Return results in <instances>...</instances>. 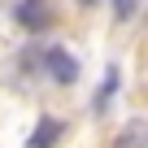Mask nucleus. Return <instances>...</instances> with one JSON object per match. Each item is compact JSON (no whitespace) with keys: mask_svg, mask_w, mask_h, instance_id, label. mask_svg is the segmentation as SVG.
I'll return each instance as SVG.
<instances>
[{"mask_svg":"<svg viewBox=\"0 0 148 148\" xmlns=\"http://www.w3.org/2000/svg\"><path fill=\"white\" fill-rule=\"evenodd\" d=\"M44 65H48V74L57 83H74L79 79V61H74L65 48H44Z\"/></svg>","mask_w":148,"mask_h":148,"instance_id":"f257e3e1","label":"nucleus"},{"mask_svg":"<svg viewBox=\"0 0 148 148\" xmlns=\"http://www.w3.org/2000/svg\"><path fill=\"white\" fill-rule=\"evenodd\" d=\"M18 22H22L26 31H48V26H52L48 0H26V5H18Z\"/></svg>","mask_w":148,"mask_h":148,"instance_id":"f03ea898","label":"nucleus"},{"mask_svg":"<svg viewBox=\"0 0 148 148\" xmlns=\"http://www.w3.org/2000/svg\"><path fill=\"white\" fill-rule=\"evenodd\" d=\"M113 148H148V118H131V122L118 131Z\"/></svg>","mask_w":148,"mask_h":148,"instance_id":"7ed1b4c3","label":"nucleus"},{"mask_svg":"<svg viewBox=\"0 0 148 148\" xmlns=\"http://www.w3.org/2000/svg\"><path fill=\"white\" fill-rule=\"evenodd\" d=\"M57 135H61V122L44 118V122L35 126V135H31V148H52V144H57Z\"/></svg>","mask_w":148,"mask_h":148,"instance_id":"20e7f679","label":"nucleus"},{"mask_svg":"<svg viewBox=\"0 0 148 148\" xmlns=\"http://www.w3.org/2000/svg\"><path fill=\"white\" fill-rule=\"evenodd\" d=\"M135 5H139V0H113V13H118V18H131Z\"/></svg>","mask_w":148,"mask_h":148,"instance_id":"39448f33","label":"nucleus"},{"mask_svg":"<svg viewBox=\"0 0 148 148\" xmlns=\"http://www.w3.org/2000/svg\"><path fill=\"white\" fill-rule=\"evenodd\" d=\"M83 5H92V0H83Z\"/></svg>","mask_w":148,"mask_h":148,"instance_id":"423d86ee","label":"nucleus"}]
</instances>
